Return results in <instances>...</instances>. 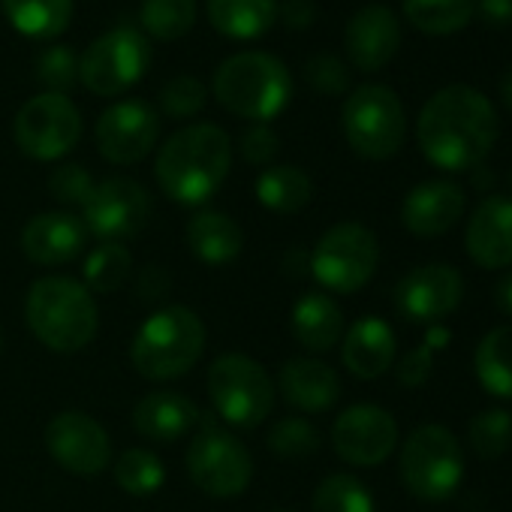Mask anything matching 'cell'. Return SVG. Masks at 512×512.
Masks as SVG:
<instances>
[{"label": "cell", "instance_id": "5", "mask_svg": "<svg viewBox=\"0 0 512 512\" xmlns=\"http://www.w3.org/2000/svg\"><path fill=\"white\" fill-rule=\"evenodd\" d=\"M205 350V326L202 320L184 308L172 305L151 314L130 347L133 368L148 380H175L187 374Z\"/></svg>", "mask_w": 512, "mask_h": 512}, {"label": "cell", "instance_id": "16", "mask_svg": "<svg viewBox=\"0 0 512 512\" xmlns=\"http://www.w3.org/2000/svg\"><path fill=\"white\" fill-rule=\"evenodd\" d=\"M464 296V281L458 269L446 263H428L407 272L395 290V308L401 317L419 326H437L443 317H449Z\"/></svg>", "mask_w": 512, "mask_h": 512}, {"label": "cell", "instance_id": "37", "mask_svg": "<svg viewBox=\"0 0 512 512\" xmlns=\"http://www.w3.org/2000/svg\"><path fill=\"white\" fill-rule=\"evenodd\" d=\"M320 443H323L320 431L308 419H302V416H287V419L275 422L272 431H269V437H266V446L278 458H284V461L311 458L320 449Z\"/></svg>", "mask_w": 512, "mask_h": 512}, {"label": "cell", "instance_id": "19", "mask_svg": "<svg viewBox=\"0 0 512 512\" xmlns=\"http://www.w3.org/2000/svg\"><path fill=\"white\" fill-rule=\"evenodd\" d=\"M467 256L479 269H509L512 266V199L485 196L464 229Z\"/></svg>", "mask_w": 512, "mask_h": 512}, {"label": "cell", "instance_id": "44", "mask_svg": "<svg viewBox=\"0 0 512 512\" xmlns=\"http://www.w3.org/2000/svg\"><path fill=\"white\" fill-rule=\"evenodd\" d=\"M476 13L491 28L512 25V0H476Z\"/></svg>", "mask_w": 512, "mask_h": 512}, {"label": "cell", "instance_id": "43", "mask_svg": "<svg viewBox=\"0 0 512 512\" xmlns=\"http://www.w3.org/2000/svg\"><path fill=\"white\" fill-rule=\"evenodd\" d=\"M434 347L428 344V341H422L416 350H410L404 359H401V365H398V383H404L407 389H416V386H422L428 377H431V362H434Z\"/></svg>", "mask_w": 512, "mask_h": 512}, {"label": "cell", "instance_id": "39", "mask_svg": "<svg viewBox=\"0 0 512 512\" xmlns=\"http://www.w3.org/2000/svg\"><path fill=\"white\" fill-rule=\"evenodd\" d=\"M160 106L169 118H190L205 106V85L193 76H178L163 85Z\"/></svg>", "mask_w": 512, "mask_h": 512}, {"label": "cell", "instance_id": "15", "mask_svg": "<svg viewBox=\"0 0 512 512\" xmlns=\"http://www.w3.org/2000/svg\"><path fill=\"white\" fill-rule=\"evenodd\" d=\"M46 449L64 470L79 476H94L112 461V440L106 428L82 410H64L49 422Z\"/></svg>", "mask_w": 512, "mask_h": 512}, {"label": "cell", "instance_id": "36", "mask_svg": "<svg viewBox=\"0 0 512 512\" xmlns=\"http://www.w3.org/2000/svg\"><path fill=\"white\" fill-rule=\"evenodd\" d=\"M467 440L479 458H500L512 446V413L500 407L476 413L467 425Z\"/></svg>", "mask_w": 512, "mask_h": 512}, {"label": "cell", "instance_id": "4", "mask_svg": "<svg viewBox=\"0 0 512 512\" xmlns=\"http://www.w3.org/2000/svg\"><path fill=\"white\" fill-rule=\"evenodd\" d=\"M25 320L37 341L55 353L85 350L100 329L94 296L73 278H40L28 290Z\"/></svg>", "mask_w": 512, "mask_h": 512}, {"label": "cell", "instance_id": "30", "mask_svg": "<svg viewBox=\"0 0 512 512\" xmlns=\"http://www.w3.org/2000/svg\"><path fill=\"white\" fill-rule=\"evenodd\" d=\"M473 368L488 395L512 398V323L491 329L479 341Z\"/></svg>", "mask_w": 512, "mask_h": 512}, {"label": "cell", "instance_id": "6", "mask_svg": "<svg viewBox=\"0 0 512 512\" xmlns=\"http://www.w3.org/2000/svg\"><path fill=\"white\" fill-rule=\"evenodd\" d=\"M208 395L217 416L235 428L263 425L275 407V383L269 371L244 353H226L211 362Z\"/></svg>", "mask_w": 512, "mask_h": 512}, {"label": "cell", "instance_id": "32", "mask_svg": "<svg viewBox=\"0 0 512 512\" xmlns=\"http://www.w3.org/2000/svg\"><path fill=\"white\" fill-rule=\"evenodd\" d=\"M133 269V256L124 244L118 241H103L91 250L88 263H85V287L88 293H115L124 287Z\"/></svg>", "mask_w": 512, "mask_h": 512}, {"label": "cell", "instance_id": "31", "mask_svg": "<svg viewBox=\"0 0 512 512\" xmlns=\"http://www.w3.org/2000/svg\"><path fill=\"white\" fill-rule=\"evenodd\" d=\"M401 10L416 31L449 37L473 22L476 0H401Z\"/></svg>", "mask_w": 512, "mask_h": 512}, {"label": "cell", "instance_id": "38", "mask_svg": "<svg viewBox=\"0 0 512 512\" xmlns=\"http://www.w3.org/2000/svg\"><path fill=\"white\" fill-rule=\"evenodd\" d=\"M37 79L43 88H49V94H64L76 85L79 79V61L70 49L64 46H52L40 64H37Z\"/></svg>", "mask_w": 512, "mask_h": 512}, {"label": "cell", "instance_id": "46", "mask_svg": "<svg viewBox=\"0 0 512 512\" xmlns=\"http://www.w3.org/2000/svg\"><path fill=\"white\" fill-rule=\"evenodd\" d=\"M494 305H497L506 317H512V269L497 281V287H494Z\"/></svg>", "mask_w": 512, "mask_h": 512}, {"label": "cell", "instance_id": "22", "mask_svg": "<svg viewBox=\"0 0 512 512\" xmlns=\"http://www.w3.org/2000/svg\"><path fill=\"white\" fill-rule=\"evenodd\" d=\"M395 332L386 320L380 317H362L350 326V332L344 335V365L353 377L359 380H377L383 377L392 365H395Z\"/></svg>", "mask_w": 512, "mask_h": 512}, {"label": "cell", "instance_id": "47", "mask_svg": "<svg viewBox=\"0 0 512 512\" xmlns=\"http://www.w3.org/2000/svg\"><path fill=\"white\" fill-rule=\"evenodd\" d=\"M500 100H503V106L512 112V64L506 67V73H503V79H500Z\"/></svg>", "mask_w": 512, "mask_h": 512}, {"label": "cell", "instance_id": "23", "mask_svg": "<svg viewBox=\"0 0 512 512\" xmlns=\"http://www.w3.org/2000/svg\"><path fill=\"white\" fill-rule=\"evenodd\" d=\"M281 395L287 404L305 413H323L338 404L341 398V380L335 368H329L320 359H290L281 368Z\"/></svg>", "mask_w": 512, "mask_h": 512}, {"label": "cell", "instance_id": "27", "mask_svg": "<svg viewBox=\"0 0 512 512\" xmlns=\"http://www.w3.org/2000/svg\"><path fill=\"white\" fill-rule=\"evenodd\" d=\"M208 22L226 40H256L278 22V0H208Z\"/></svg>", "mask_w": 512, "mask_h": 512}, {"label": "cell", "instance_id": "17", "mask_svg": "<svg viewBox=\"0 0 512 512\" xmlns=\"http://www.w3.org/2000/svg\"><path fill=\"white\" fill-rule=\"evenodd\" d=\"M157 136H160V118L142 100L115 103L97 121V148L109 163L118 166H130L148 157Z\"/></svg>", "mask_w": 512, "mask_h": 512}, {"label": "cell", "instance_id": "33", "mask_svg": "<svg viewBox=\"0 0 512 512\" xmlns=\"http://www.w3.org/2000/svg\"><path fill=\"white\" fill-rule=\"evenodd\" d=\"M139 19H142V28L154 40L172 43V40H181L193 28L196 0H142Z\"/></svg>", "mask_w": 512, "mask_h": 512}, {"label": "cell", "instance_id": "11", "mask_svg": "<svg viewBox=\"0 0 512 512\" xmlns=\"http://www.w3.org/2000/svg\"><path fill=\"white\" fill-rule=\"evenodd\" d=\"M151 64V49L136 28H115L94 40L79 58V79L91 94L118 97L133 88Z\"/></svg>", "mask_w": 512, "mask_h": 512}, {"label": "cell", "instance_id": "49", "mask_svg": "<svg viewBox=\"0 0 512 512\" xmlns=\"http://www.w3.org/2000/svg\"><path fill=\"white\" fill-rule=\"evenodd\" d=\"M278 512H284V509H278Z\"/></svg>", "mask_w": 512, "mask_h": 512}, {"label": "cell", "instance_id": "8", "mask_svg": "<svg viewBox=\"0 0 512 512\" xmlns=\"http://www.w3.org/2000/svg\"><path fill=\"white\" fill-rule=\"evenodd\" d=\"M341 127L350 148L365 160H389L401 151L407 136V115L401 97L386 85L356 88L341 112Z\"/></svg>", "mask_w": 512, "mask_h": 512}, {"label": "cell", "instance_id": "10", "mask_svg": "<svg viewBox=\"0 0 512 512\" xmlns=\"http://www.w3.org/2000/svg\"><path fill=\"white\" fill-rule=\"evenodd\" d=\"M187 473L211 497H238L253 479V458L235 434L199 419V431L187 446Z\"/></svg>", "mask_w": 512, "mask_h": 512}, {"label": "cell", "instance_id": "25", "mask_svg": "<svg viewBox=\"0 0 512 512\" xmlns=\"http://www.w3.org/2000/svg\"><path fill=\"white\" fill-rule=\"evenodd\" d=\"M290 326L305 350L326 353L344 335V314L329 293H305L293 308Z\"/></svg>", "mask_w": 512, "mask_h": 512}, {"label": "cell", "instance_id": "26", "mask_svg": "<svg viewBox=\"0 0 512 512\" xmlns=\"http://www.w3.org/2000/svg\"><path fill=\"white\" fill-rule=\"evenodd\" d=\"M187 244L205 266H226L241 253L244 232L223 211H199L187 223Z\"/></svg>", "mask_w": 512, "mask_h": 512}, {"label": "cell", "instance_id": "21", "mask_svg": "<svg viewBox=\"0 0 512 512\" xmlns=\"http://www.w3.org/2000/svg\"><path fill=\"white\" fill-rule=\"evenodd\" d=\"M88 244V226L82 217L67 211H46L28 220L22 229V250L37 266L73 263Z\"/></svg>", "mask_w": 512, "mask_h": 512}, {"label": "cell", "instance_id": "18", "mask_svg": "<svg viewBox=\"0 0 512 512\" xmlns=\"http://www.w3.org/2000/svg\"><path fill=\"white\" fill-rule=\"evenodd\" d=\"M344 46H347V58L356 70H362V73L383 70L401 49L398 16L383 4L362 7L347 22Z\"/></svg>", "mask_w": 512, "mask_h": 512}, {"label": "cell", "instance_id": "3", "mask_svg": "<svg viewBox=\"0 0 512 512\" xmlns=\"http://www.w3.org/2000/svg\"><path fill=\"white\" fill-rule=\"evenodd\" d=\"M211 88L226 112L253 124H269L278 118L293 97L290 70L269 52H241L226 58L214 70Z\"/></svg>", "mask_w": 512, "mask_h": 512}, {"label": "cell", "instance_id": "35", "mask_svg": "<svg viewBox=\"0 0 512 512\" xmlns=\"http://www.w3.org/2000/svg\"><path fill=\"white\" fill-rule=\"evenodd\" d=\"M314 512H374V497L362 479L332 473L314 491Z\"/></svg>", "mask_w": 512, "mask_h": 512}, {"label": "cell", "instance_id": "41", "mask_svg": "<svg viewBox=\"0 0 512 512\" xmlns=\"http://www.w3.org/2000/svg\"><path fill=\"white\" fill-rule=\"evenodd\" d=\"M49 190L64 205H85L88 196H91V190H94V178H91V172L85 166L67 163V166H61V169L52 172Z\"/></svg>", "mask_w": 512, "mask_h": 512}, {"label": "cell", "instance_id": "45", "mask_svg": "<svg viewBox=\"0 0 512 512\" xmlns=\"http://www.w3.org/2000/svg\"><path fill=\"white\" fill-rule=\"evenodd\" d=\"M278 16L284 19L287 28H308L314 22L317 10L311 0H287V4L278 10Z\"/></svg>", "mask_w": 512, "mask_h": 512}, {"label": "cell", "instance_id": "20", "mask_svg": "<svg viewBox=\"0 0 512 512\" xmlns=\"http://www.w3.org/2000/svg\"><path fill=\"white\" fill-rule=\"evenodd\" d=\"M467 208L464 187L449 181V178H434L416 184L404 202H401V223L419 235V238H434L449 232Z\"/></svg>", "mask_w": 512, "mask_h": 512}, {"label": "cell", "instance_id": "9", "mask_svg": "<svg viewBox=\"0 0 512 512\" xmlns=\"http://www.w3.org/2000/svg\"><path fill=\"white\" fill-rule=\"evenodd\" d=\"M380 241L362 223H335L311 253V275L329 293H359L377 272Z\"/></svg>", "mask_w": 512, "mask_h": 512}, {"label": "cell", "instance_id": "14", "mask_svg": "<svg viewBox=\"0 0 512 512\" xmlns=\"http://www.w3.org/2000/svg\"><path fill=\"white\" fill-rule=\"evenodd\" d=\"M335 452L356 467L383 464L398 446V422L377 404H353L332 425Z\"/></svg>", "mask_w": 512, "mask_h": 512}, {"label": "cell", "instance_id": "1", "mask_svg": "<svg viewBox=\"0 0 512 512\" xmlns=\"http://www.w3.org/2000/svg\"><path fill=\"white\" fill-rule=\"evenodd\" d=\"M416 142L437 169H476L497 142V112L491 100L470 85L440 88L419 112Z\"/></svg>", "mask_w": 512, "mask_h": 512}, {"label": "cell", "instance_id": "40", "mask_svg": "<svg viewBox=\"0 0 512 512\" xmlns=\"http://www.w3.org/2000/svg\"><path fill=\"white\" fill-rule=\"evenodd\" d=\"M305 79H308V85L314 91L329 94V97L344 94L350 88V73H347L344 61L335 58V55H314L305 64Z\"/></svg>", "mask_w": 512, "mask_h": 512}, {"label": "cell", "instance_id": "7", "mask_svg": "<svg viewBox=\"0 0 512 512\" xmlns=\"http://www.w3.org/2000/svg\"><path fill=\"white\" fill-rule=\"evenodd\" d=\"M401 482L419 500H446L464 479V452L443 425H419L401 446Z\"/></svg>", "mask_w": 512, "mask_h": 512}, {"label": "cell", "instance_id": "13", "mask_svg": "<svg viewBox=\"0 0 512 512\" xmlns=\"http://www.w3.org/2000/svg\"><path fill=\"white\" fill-rule=\"evenodd\" d=\"M148 214H151L148 193L133 178H106L94 184L88 202L82 205V220L88 226V235L118 244L139 235L148 223Z\"/></svg>", "mask_w": 512, "mask_h": 512}, {"label": "cell", "instance_id": "12", "mask_svg": "<svg viewBox=\"0 0 512 512\" xmlns=\"http://www.w3.org/2000/svg\"><path fill=\"white\" fill-rule=\"evenodd\" d=\"M16 142L34 160H61L82 139V115L67 94H37L16 115Z\"/></svg>", "mask_w": 512, "mask_h": 512}, {"label": "cell", "instance_id": "28", "mask_svg": "<svg viewBox=\"0 0 512 512\" xmlns=\"http://www.w3.org/2000/svg\"><path fill=\"white\" fill-rule=\"evenodd\" d=\"M7 22L31 40H55L73 22V0H0Z\"/></svg>", "mask_w": 512, "mask_h": 512}, {"label": "cell", "instance_id": "34", "mask_svg": "<svg viewBox=\"0 0 512 512\" xmlns=\"http://www.w3.org/2000/svg\"><path fill=\"white\" fill-rule=\"evenodd\" d=\"M115 482L133 497H148V494H157L163 488L166 467L148 449H127L115 461Z\"/></svg>", "mask_w": 512, "mask_h": 512}, {"label": "cell", "instance_id": "2", "mask_svg": "<svg viewBox=\"0 0 512 512\" xmlns=\"http://www.w3.org/2000/svg\"><path fill=\"white\" fill-rule=\"evenodd\" d=\"M229 166V136L214 124H190L163 142L154 163V175L160 190L172 202L202 205L223 187Z\"/></svg>", "mask_w": 512, "mask_h": 512}, {"label": "cell", "instance_id": "42", "mask_svg": "<svg viewBox=\"0 0 512 512\" xmlns=\"http://www.w3.org/2000/svg\"><path fill=\"white\" fill-rule=\"evenodd\" d=\"M238 148H241V157H244L247 163H253V166H266V163H272V160L278 157L281 139H278V133H275L269 124H253V127H247V130L241 133Z\"/></svg>", "mask_w": 512, "mask_h": 512}, {"label": "cell", "instance_id": "48", "mask_svg": "<svg viewBox=\"0 0 512 512\" xmlns=\"http://www.w3.org/2000/svg\"><path fill=\"white\" fill-rule=\"evenodd\" d=\"M0 347H4V335H0Z\"/></svg>", "mask_w": 512, "mask_h": 512}, {"label": "cell", "instance_id": "24", "mask_svg": "<svg viewBox=\"0 0 512 512\" xmlns=\"http://www.w3.org/2000/svg\"><path fill=\"white\" fill-rule=\"evenodd\" d=\"M202 419V410L178 392H151L133 410V425L154 443H172L190 434Z\"/></svg>", "mask_w": 512, "mask_h": 512}, {"label": "cell", "instance_id": "29", "mask_svg": "<svg viewBox=\"0 0 512 512\" xmlns=\"http://www.w3.org/2000/svg\"><path fill=\"white\" fill-rule=\"evenodd\" d=\"M314 196V184L299 166H269L256 178V199L275 214H296Z\"/></svg>", "mask_w": 512, "mask_h": 512}]
</instances>
